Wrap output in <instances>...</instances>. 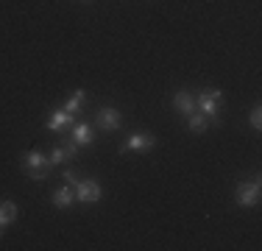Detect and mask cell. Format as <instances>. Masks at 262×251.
Returning <instances> with one entry per match:
<instances>
[{
    "instance_id": "6da1fadb",
    "label": "cell",
    "mask_w": 262,
    "mask_h": 251,
    "mask_svg": "<svg viewBox=\"0 0 262 251\" xmlns=\"http://www.w3.org/2000/svg\"><path fill=\"white\" fill-rule=\"evenodd\" d=\"M223 100V92L215 90V87H209V90H201V95L195 98V109H201V115L209 117V123L215 126L217 123V106H221Z\"/></svg>"
},
{
    "instance_id": "7a4b0ae2",
    "label": "cell",
    "mask_w": 262,
    "mask_h": 251,
    "mask_svg": "<svg viewBox=\"0 0 262 251\" xmlns=\"http://www.w3.org/2000/svg\"><path fill=\"white\" fill-rule=\"evenodd\" d=\"M259 196H262L259 179L240 181V184H237V190H234V201H237V206H243V210H248V206H257V204H259Z\"/></svg>"
},
{
    "instance_id": "3957f363",
    "label": "cell",
    "mask_w": 262,
    "mask_h": 251,
    "mask_svg": "<svg viewBox=\"0 0 262 251\" xmlns=\"http://www.w3.org/2000/svg\"><path fill=\"white\" fill-rule=\"evenodd\" d=\"M73 190H76V201H81L84 206H92L101 201V184L95 179H78Z\"/></svg>"
},
{
    "instance_id": "277c9868",
    "label": "cell",
    "mask_w": 262,
    "mask_h": 251,
    "mask_svg": "<svg viewBox=\"0 0 262 251\" xmlns=\"http://www.w3.org/2000/svg\"><path fill=\"white\" fill-rule=\"evenodd\" d=\"M123 123V115L115 109V106H101V109L95 112V126L101 131H117Z\"/></svg>"
},
{
    "instance_id": "5b68a950",
    "label": "cell",
    "mask_w": 262,
    "mask_h": 251,
    "mask_svg": "<svg viewBox=\"0 0 262 251\" xmlns=\"http://www.w3.org/2000/svg\"><path fill=\"white\" fill-rule=\"evenodd\" d=\"M157 145V140H154V134H148V131H131L126 137V142L120 145V151L126 154V151H151Z\"/></svg>"
},
{
    "instance_id": "8992f818",
    "label": "cell",
    "mask_w": 262,
    "mask_h": 251,
    "mask_svg": "<svg viewBox=\"0 0 262 251\" xmlns=\"http://www.w3.org/2000/svg\"><path fill=\"white\" fill-rule=\"evenodd\" d=\"M73 123H76V115H70L64 106H56L51 117H48V131H61L64 126H73Z\"/></svg>"
},
{
    "instance_id": "52a82bcc",
    "label": "cell",
    "mask_w": 262,
    "mask_h": 251,
    "mask_svg": "<svg viewBox=\"0 0 262 251\" xmlns=\"http://www.w3.org/2000/svg\"><path fill=\"white\" fill-rule=\"evenodd\" d=\"M70 140L76 145H92L95 142V131H92L90 123H73L70 126Z\"/></svg>"
},
{
    "instance_id": "ba28073f",
    "label": "cell",
    "mask_w": 262,
    "mask_h": 251,
    "mask_svg": "<svg viewBox=\"0 0 262 251\" xmlns=\"http://www.w3.org/2000/svg\"><path fill=\"white\" fill-rule=\"evenodd\" d=\"M173 106H176V112L182 117H190L192 112H195V98H192L187 90H179L176 98H173Z\"/></svg>"
},
{
    "instance_id": "9c48e42d",
    "label": "cell",
    "mask_w": 262,
    "mask_h": 251,
    "mask_svg": "<svg viewBox=\"0 0 262 251\" xmlns=\"http://www.w3.org/2000/svg\"><path fill=\"white\" fill-rule=\"evenodd\" d=\"M73 204H76V190H73L70 184L59 187V190L53 193V206L56 210H70Z\"/></svg>"
},
{
    "instance_id": "30bf717a",
    "label": "cell",
    "mask_w": 262,
    "mask_h": 251,
    "mask_svg": "<svg viewBox=\"0 0 262 251\" xmlns=\"http://www.w3.org/2000/svg\"><path fill=\"white\" fill-rule=\"evenodd\" d=\"M23 168H26V173H28V171H45V168H51V165H48V156L42 154V151H28V154L23 156Z\"/></svg>"
},
{
    "instance_id": "8fae6325",
    "label": "cell",
    "mask_w": 262,
    "mask_h": 251,
    "mask_svg": "<svg viewBox=\"0 0 262 251\" xmlns=\"http://www.w3.org/2000/svg\"><path fill=\"white\" fill-rule=\"evenodd\" d=\"M17 221V204L14 201H0V226H9Z\"/></svg>"
},
{
    "instance_id": "7c38bea8",
    "label": "cell",
    "mask_w": 262,
    "mask_h": 251,
    "mask_svg": "<svg viewBox=\"0 0 262 251\" xmlns=\"http://www.w3.org/2000/svg\"><path fill=\"white\" fill-rule=\"evenodd\" d=\"M187 126H190V131H195V134H204V131H207L212 123H209V117H207V115H201V112L195 109L190 117H187Z\"/></svg>"
},
{
    "instance_id": "4fadbf2b",
    "label": "cell",
    "mask_w": 262,
    "mask_h": 251,
    "mask_svg": "<svg viewBox=\"0 0 262 251\" xmlns=\"http://www.w3.org/2000/svg\"><path fill=\"white\" fill-rule=\"evenodd\" d=\"M84 100H86V92H84V90H76V92H73V95L67 98L61 106H64V109L70 112V115H78V109L84 106Z\"/></svg>"
},
{
    "instance_id": "5bb4252c",
    "label": "cell",
    "mask_w": 262,
    "mask_h": 251,
    "mask_svg": "<svg viewBox=\"0 0 262 251\" xmlns=\"http://www.w3.org/2000/svg\"><path fill=\"white\" fill-rule=\"evenodd\" d=\"M64 159H70V156H67V151H64V145H56L51 154H48V165H51V168L53 165H61Z\"/></svg>"
},
{
    "instance_id": "9a60e30c",
    "label": "cell",
    "mask_w": 262,
    "mask_h": 251,
    "mask_svg": "<svg viewBox=\"0 0 262 251\" xmlns=\"http://www.w3.org/2000/svg\"><path fill=\"white\" fill-rule=\"evenodd\" d=\"M248 123H251V129H254V131H259V129H262V106H259V103L251 109V117H248Z\"/></svg>"
},
{
    "instance_id": "2e32d148",
    "label": "cell",
    "mask_w": 262,
    "mask_h": 251,
    "mask_svg": "<svg viewBox=\"0 0 262 251\" xmlns=\"http://www.w3.org/2000/svg\"><path fill=\"white\" fill-rule=\"evenodd\" d=\"M61 179H64L67 184L73 187V184H76V181L81 179V176H78V171H76V168H67V171H64V176H61Z\"/></svg>"
},
{
    "instance_id": "e0dca14e",
    "label": "cell",
    "mask_w": 262,
    "mask_h": 251,
    "mask_svg": "<svg viewBox=\"0 0 262 251\" xmlns=\"http://www.w3.org/2000/svg\"><path fill=\"white\" fill-rule=\"evenodd\" d=\"M48 171H51V168H45V171H28V179L31 181H42V179H48Z\"/></svg>"
},
{
    "instance_id": "ac0fdd59",
    "label": "cell",
    "mask_w": 262,
    "mask_h": 251,
    "mask_svg": "<svg viewBox=\"0 0 262 251\" xmlns=\"http://www.w3.org/2000/svg\"><path fill=\"white\" fill-rule=\"evenodd\" d=\"M64 151H67V156H76V154H78V145H76V142H73V140H67Z\"/></svg>"
}]
</instances>
